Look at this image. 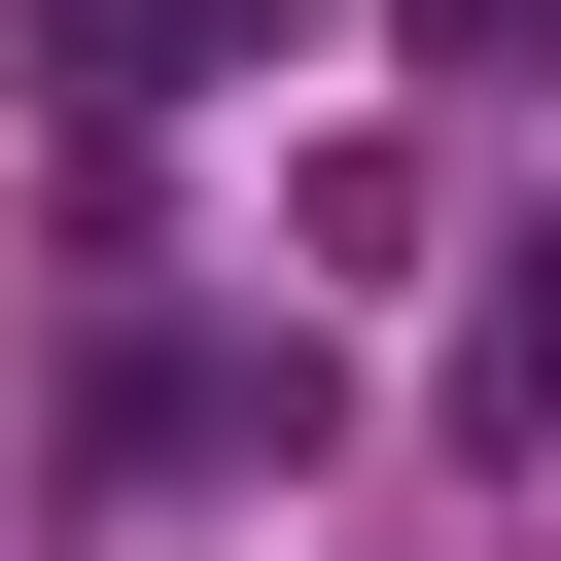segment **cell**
<instances>
[{
	"label": "cell",
	"instance_id": "cell-1",
	"mask_svg": "<svg viewBox=\"0 0 561 561\" xmlns=\"http://www.w3.org/2000/svg\"><path fill=\"white\" fill-rule=\"evenodd\" d=\"M70 456H105V491H175V456H316V351H105Z\"/></svg>",
	"mask_w": 561,
	"mask_h": 561
},
{
	"label": "cell",
	"instance_id": "cell-2",
	"mask_svg": "<svg viewBox=\"0 0 561 561\" xmlns=\"http://www.w3.org/2000/svg\"><path fill=\"white\" fill-rule=\"evenodd\" d=\"M280 35H316V0H70V70H105V105H245Z\"/></svg>",
	"mask_w": 561,
	"mask_h": 561
},
{
	"label": "cell",
	"instance_id": "cell-4",
	"mask_svg": "<svg viewBox=\"0 0 561 561\" xmlns=\"http://www.w3.org/2000/svg\"><path fill=\"white\" fill-rule=\"evenodd\" d=\"M386 35H421V70H561V0H386Z\"/></svg>",
	"mask_w": 561,
	"mask_h": 561
},
{
	"label": "cell",
	"instance_id": "cell-3",
	"mask_svg": "<svg viewBox=\"0 0 561 561\" xmlns=\"http://www.w3.org/2000/svg\"><path fill=\"white\" fill-rule=\"evenodd\" d=\"M456 421H491V456H561V245H526V316L456 351Z\"/></svg>",
	"mask_w": 561,
	"mask_h": 561
}]
</instances>
